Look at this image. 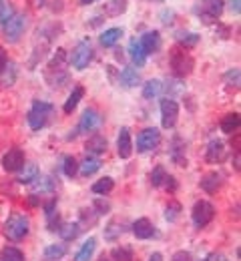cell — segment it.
<instances>
[{"instance_id":"cell-1","label":"cell","mask_w":241,"mask_h":261,"mask_svg":"<svg viewBox=\"0 0 241 261\" xmlns=\"http://www.w3.org/2000/svg\"><path fill=\"white\" fill-rule=\"evenodd\" d=\"M29 227H31L29 217H24L20 213H12L8 217V221L4 223V235L10 241H20V239H24L29 235Z\"/></svg>"},{"instance_id":"cell-2","label":"cell","mask_w":241,"mask_h":261,"mask_svg":"<svg viewBox=\"0 0 241 261\" xmlns=\"http://www.w3.org/2000/svg\"><path fill=\"white\" fill-rule=\"evenodd\" d=\"M169 63H171L173 72H175L177 76H187V74H191V70H193V66H195L193 57H191L185 48H175L171 53Z\"/></svg>"},{"instance_id":"cell-3","label":"cell","mask_w":241,"mask_h":261,"mask_svg":"<svg viewBox=\"0 0 241 261\" xmlns=\"http://www.w3.org/2000/svg\"><path fill=\"white\" fill-rule=\"evenodd\" d=\"M52 113V105L48 102H42V100H35L33 102V109L29 111V125L33 130L42 129L46 125V119L48 115Z\"/></svg>"},{"instance_id":"cell-4","label":"cell","mask_w":241,"mask_h":261,"mask_svg":"<svg viewBox=\"0 0 241 261\" xmlns=\"http://www.w3.org/2000/svg\"><path fill=\"white\" fill-rule=\"evenodd\" d=\"M191 217H193V223L197 227H205V225H209L213 221V217H215V207L209 201H197L193 205Z\"/></svg>"},{"instance_id":"cell-5","label":"cell","mask_w":241,"mask_h":261,"mask_svg":"<svg viewBox=\"0 0 241 261\" xmlns=\"http://www.w3.org/2000/svg\"><path fill=\"white\" fill-rule=\"evenodd\" d=\"M91 61H93V46H91V42H89V40L78 42L76 48H74V53H72V57H70L72 66H74L76 70H83V68L89 66Z\"/></svg>"},{"instance_id":"cell-6","label":"cell","mask_w":241,"mask_h":261,"mask_svg":"<svg viewBox=\"0 0 241 261\" xmlns=\"http://www.w3.org/2000/svg\"><path fill=\"white\" fill-rule=\"evenodd\" d=\"M24 27H26V18L24 14H14L6 24H4V38L8 42H16L22 33H24Z\"/></svg>"},{"instance_id":"cell-7","label":"cell","mask_w":241,"mask_h":261,"mask_svg":"<svg viewBox=\"0 0 241 261\" xmlns=\"http://www.w3.org/2000/svg\"><path fill=\"white\" fill-rule=\"evenodd\" d=\"M179 117V105L173 98H163L161 100V123L165 129H173Z\"/></svg>"},{"instance_id":"cell-8","label":"cell","mask_w":241,"mask_h":261,"mask_svg":"<svg viewBox=\"0 0 241 261\" xmlns=\"http://www.w3.org/2000/svg\"><path fill=\"white\" fill-rule=\"evenodd\" d=\"M161 141V133L155 129H145L137 137V151L139 153H147V151H153Z\"/></svg>"},{"instance_id":"cell-9","label":"cell","mask_w":241,"mask_h":261,"mask_svg":"<svg viewBox=\"0 0 241 261\" xmlns=\"http://www.w3.org/2000/svg\"><path fill=\"white\" fill-rule=\"evenodd\" d=\"M22 165H24V153H22L20 149H10V151L4 155V159H2V167H4L6 171H10V173L20 171Z\"/></svg>"},{"instance_id":"cell-10","label":"cell","mask_w":241,"mask_h":261,"mask_svg":"<svg viewBox=\"0 0 241 261\" xmlns=\"http://www.w3.org/2000/svg\"><path fill=\"white\" fill-rule=\"evenodd\" d=\"M139 42H141L145 55L157 53V50L161 48V34L157 33V31H149V33H145L141 38H139Z\"/></svg>"},{"instance_id":"cell-11","label":"cell","mask_w":241,"mask_h":261,"mask_svg":"<svg viewBox=\"0 0 241 261\" xmlns=\"http://www.w3.org/2000/svg\"><path fill=\"white\" fill-rule=\"evenodd\" d=\"M117 149H119L121 159H129V157H131V153H133V141H131V133H129L127 127H123L121 133H119Z\"/></svg>"},{"instance_id":"cell-12","label":"cell","mask_w":241,"mask_h":261,"mask_svg":"<svg viewBox=\"0 0 241 261\" xmlns=\"http://www.w3.org/2000/svg\"><path fill=\"white\" fill-rule=\"evenodd\" d=\"M99 125H101V115L95 109H87L83 113V119L78 123V129L83 130V133H89V130H95Z\"/></svg>"},{"instance_id":"cell-13","label":"cell","mask_w":241,"mask_h":261,"mask_svg":"<svg viewBox=\"0 0 241 261\" xmlns=\"http://www.w3.org/2000/svg\"><path fill=\"white\" fill-rule=\"evenodd\" d=\"M133 233H135L137 239H151V237L155 235V227H153V223H151L147 217H143V219H137V221H135Z\"/></svg>"},{"instance_id":"cell-14","label":"cell","mask_w":241,"mask_h":261,"mask_svg":"<svg viewBox=\"0 0 241 261\" xmlns=\"http://www.w3.org/2000/svg\"><path fill=\"white\" fill-rule=\"evenodd\" d=\"M223 157H225V147H223V143L221 141H211L209 143V147H207V163H219V161H223Z\"/></svg>"},{"instance_id":"cell-15","label":"cell","mask_w":241,"mask_h":261,"mask_svg":"<svg viewBox=\"0 0 241 261\" xmlns=\"http://www.w3.org/2000/svg\"><path fill=\"white\" fill-rule=\"evenodd\" d=\"M223 183V177L219 173H209L201 179V189L207 191V193H215Z\"/></svg>"},{"instance_id":"cell-16","label":"cell","mask_w":241,"mask_h":261,"mask_svg":"<svg viewBox=\"0 0 241 261\" xmlns=\"http://www.w3.org/2000/svg\"><path fill=\"white\" fill-rule=\"evenodd\" d=\"M129 55H131L133 65H137V66H143L145 61H147V55H145V50H143V46H141V42H139L137 38L131 40V44H129Z\"/></svg>"},{"instance_id":"cell-17","label":"cell","mask_w":241,"mask_h":261,"mask_svg":"<svg viewBox=\"0 0 241 261\" xmlns=\"http://www.w3.org/2000/svg\"><path fill=\"white\" fill-rule=\"evenodd\" d=\"M35 179H38V167L35 163H24L20 167V175H18V181L22 185H29L33 183Z\"/></svg>"},{"instance_id":"cell-18","label":"cell","mask_w":241,"mask_h":261,"mask_svg":"<svg viewBox=\"0 0 241 261\" xmlns=\"http://www.w3.org/2000/svg\"><path fill=\"white\" fill-rule=\"evenodd\" d=\"M95 249H97V239H95V237H89V239L83 243L81 251L74 255V261H91Z\"/></svg>"},{"instance_id":"cell-19","label":"cell","mask_w":241,"mask_h":261,"mask_svg":"<svg viewBox=\"0 0 241 261\" xmlns=\"http://www.w3.org/2000/svg\"><path fill=\"white\" fill-rule=\"evenodd\" d=\"M87 151L89 153H95V155H101L106 151V139H104L103 135H95V137H91L89 141H87Z\"/></svg>"},{"instance_id":"cell-20","label":"cell","mask_w":241,"mask_h":261,"mask_svg":"<svg viewBox=\"0 0 241 261\" xmlns=\"http://www.w3.org/2000/svg\"><path fill=\"white\" fill-rule=\"evenodd\" d=\"M67 255V245L63 243H55V245H48L44 249V259L46 261H59Z\"/></svg>"},{"instance_id":"cell-21","label":"cell","mask_w":241,"mask_h":261,"mask_svg":"<svg viewBox=\"0 0 241 261\" xmlns=\"http://www.w3.org/2000/svg\"><path fill=\"white\" fill-rule=\"evenodd\" d=\"M239 115L237 113H229V115H225L223 119H221V130L223 133H227V135H231V133H235V130L239 129Z\"/></svg>"},{"instance_id":"cell-22","label":"cell","mask_w":241,"mask_h":261,"mask_svg":"<svg viewBox=\"0 0 241 261\" xmlns=\"http://www.w3.org/2000/svg\"><path fill=\"white\" fill-rule=\"evenodd\" d=\"M99 169H101V159L91 155V157H87V159L81 163V175H83V177H89V175H95Z\"/></svg>"},{"instance_id":"cell-23","label":"cell","mask_w":241,"mask_h":261,"mask_svg":"<svg viewBox=\"0 0 241 261\" xmlns=\"http://www.w3.org/2000/svg\"><path fill=\"white\" fill-rule=\"evenodd\" d=\"M103 10L106 16H119L127 10V0H109Z\"/></svg>"},{"instance_id":"cell-24","label":"cell","mask_w":241,"mask_h":261,"mask_svg":"<svg viewBox=\"0 0 241 261\" xmlns=\"http://www.w3.org/2000/svg\"><path fill=\"white\" fill-rule=\"evenodd\" d=\"M161 91H163V83H161V81H157V79H151V81H147V83H145L143 97L155 98V97H159V95H161Z\"/></svg>"},{"instance_id":"cell-25","label":"cell","mask_w":241,"mask_h":261,"mask_svg":"<svg viewBox=\"0 0 241 261\" xmlns=\"http://www.w3.org/2000/svg\"><path fill=\"white\" fill-rule=\"evenodd\" d=\"M85 97V89L83 87H74L72 89V93H70V97L67 98V102H65V113H72L74 109H76V105L81 102V98Z\"/></svg>"},{"instance_id":"cell-26","label":"cell","mask_w":241,"mask_h":261,"mask_svg":"<svg viewBox=\"0 0 241 261\" xmlns=\"http://www.w3.org/2000/svg\"><path fill=\"white\" fill-rule=\"evenodd\" d=\"M121 83H123L125 87H137L139 85L137 68H133V66H125L123 72H121Z\"/></svg>"},{"instance_id":"cell-27","label":"cell","mask_w":241,"mask_h":261,"mask_svg":"<svg viewBox=\"0 0 241 261\" xmlns=\"http://www.w3.org/2000/svg\"><path fill=\"white\" fill-rule=\"evenodd\" d=\"M59 233H61V237H63L65 241H72L74 237H78L81 225H78V223H63V225L59 227Z\"/></svg>"},{"instance_id":"cell-28","label":"cell","mask_w":241,"mask_h":261,"mask_svg":"<svg viewBox=\"0 0 241 261\" xmlns=\"http://www.w3.org/2000/svg\"><path fill=\"white\" fill-rule=\"evenodd\" d=\"M14 14H16V12H14L12 2H10V0H0V24L4 27Z\"/></svg>"},{"instance_id":"cell-29","label":"cell","mask_w":241,"mask_h":261,"mask_svg":"<svg viewBox=\"0 0 241 261\" xmlns=\"http://www.w3.org/2000/svg\"><path fill=\"white\" fill-rule=\"evenodd\" d=\"M121 36H123V29H109L101 34V44L103 46H113Z\"/></svg>"},{"instance_id":"cell-30","label":"cell","mask_w":241,"mask_h":261,"mask_svg":"<svg viewBox=\"0 0 241 261\" xmlns=\"http://www.w3.org/2000/svg\"><path fill=\"white\" fill-rule=\"evenodd\" d=\"M113 187H115V181H113L111 177H103L101 181H97V183L93 185V193H97V195H106V193L113 191Z\"/></svg>"},{"instance_id":"cell-31","label":"cell","mask_w":241,"mask_h":261,"mask_svg":"<svg viewBox=\"0 0 241 261\" xmlns=\"http://www.w3.org/2000/svg\"><path fill=\"white\" fill-rule=\"evenodd\" d=\"M177 40H179V44L181 46H195L197 42H199V34L195 33H177Z\"/></svg>"},{"instance_id":"cell-32","label":"cell","mask_w":241,"mask_h":261,"mask_svg":"<svg viewBox=\"0 0 241 261\" xmlns=\"http://www.w3.org/2000/svg\"><path fill=\"white\" fill-rule=\"evenodd\" d=\"M113 261H133V251L129 247H115L111 251Z\"/></svg>"},{"instance_id":"cell-33","label":"cell","mask_w":241,"mask_h":261,"mask_svg":"<svg viewBox=\"0 0 241 261\" xmlns=\"http://www.w3.org/2000/svg\"><path fill=\"white\" fill-rule=\"evenodd\" d=\"M165 179H167V173H165V169L159 165V167H155L153 169V173H151V183H153V187H161V185H165Z\"/></svg>"},{"instance_id":"cell-34","label":"cell","mask_w":241,"mask_h":261,"mask_svg":"<svg viewBox=\"0 0 241 261\" xmlns=\"http://www.w3.org/2000/svg\"><path fill=\"white\" fill-rule=\"evenodd\" d=\"M2 261H26L24 259V253L16 247H6L2 251Z\"/></svg>"},{"instance_id":"cell-35","label":"cell","mask_w":241,"mask_h":261,"mask_svg":"<svg viewBox=\"0 0 241 261\" xmlns=\"http://www.w3.org/2000/svg\"><path fill=\"white\" fill-rule=\"evenodd\" d=\"M121 233H123V227H119V221H111V223L104 227V239H106V241H115Z\"/></svg>"},{"instance_id":"cell-36","label":"cell","mask_w":241,"mask_h":261,"mask_svg":"<svg viewBox=\"0 0 241 261\" xmlns=\"http://www.w3.org/2000/svg\"><path fill=\"white\" fill-rule=\"evenodd\" d=\"M63 171H65V175H67V177H74V175H76V171H78V163H76V159H74L72 155H67V157H65Z\"/></svg>"},{"instance_id":"cell-37","label":"cell","mask_w":241,"mask_h":261,"mask_svg":"<svg viewBox=\"0 0 241 261\" xmlns=\"http://www.w3.org/2000/svg\"><path fill=\"white\" fill-rule=\"evenodd\" d=\"M179 215H181V203H179V201H171V203L167 205L165 219H167V221H175Z\"/></svg>"},{"instance_id":"cell-38","label":"cell","mask_w":241,"mask_h":261,"mask_svg":"<svg viewBox=\"0 0 241 261\" xmlns=\"http://www.w3.org/2000/svg\"><path fill=\"white\" fill-rule=\"evenodd\" d=\"M225 83L227 85H233V87H239V68H233L225 74Z\"/></svg>"},{"instance_id":"cell-39","label":"cell","mask_w":241,"mask_h":261,"mask_svg":"<svg viewBox=\"0 0 241 261\" xmlns=\"http://www.w3.org/2000/svg\"><path fill=\"white\" fill-rule=\"evenodd\" d=\"M95 207L99 209V211H97L99 215H104V213H109V209H111V205H109L106 201H101V199H97V201H95Z\"/></svg>"},{"instance_id":"cell-40","label":"cell","mask_w":241,"mask_h":261,"mask_svg":"<svg viewBox=\"0 0 241 261\" xmlns=\"http://www.w3.org/2000/svg\"><path fill=\"white\" fill-rule=\"evenodd\" d=\"M171 261H193V259H191V253L189 251H177L171 257Z\"/></svg>"},{"instance_id":"cell-41","label":"cell","mask_w":241,"mask_h":261,"mask_svg":"<svg viewBox=\"0 0 241 261\" xmlns=\"http://www.w3.org/2000/svg\"><path fill=\"white\" fill-rule=\"evenodd\" d=\"M205 261H229L223 253H209L205 257Z\"/></svg>"},{"instance_id":"cell-42","label":"cell","mask_w":241,"mask_h":261,"mask_svg":"<svg viewBox=\"0 0 241 261\" xmlns=\"http://www.w3.org/2000/svg\"><path fill=\"white\" fill-rule=\"evenodd\" d=\"M6 65H8V59H6V53H4V48L0 46V74H2V70L6 68Z\"/></svg>"},{"instance_id":"cell-43","label":"cell","mask_w":241,"mask_h":261,"mask_svg":"<svg viewBox=\"0 0 241 261\" xmlns=\"http://www.w3.org/2000/svg\"><path fill=\"white\" fill-rule=\"evenodd\" d=\"M229 6H231V10H233L235 14H239L241 12V0H231V2H229Z\"/></svg>"},{"instance_id":"cell-44","label":"cell","mask_w":241,"mask_h":261,"mask_svg":"<svg viewBox=\"0 0 241 261\" xmlns=\"http://www.w3.org/2000/svg\"><path fill=\"white\" fill-rule=\"evenodd\" d=\"M165 185H167V187H169L171 191H175V189H177V183H175V177H169V175H167V179H165Z\"/></svg>"},{"instance_id":"cell-45","label":"cell","mask_w":241,"mask_h":261,"mask_svg":"<svg viewBox=\"0 0 241 261\" xmlns=\"http://www.w3.org/2000/svg\"><path fill=\"white\" fill-rule=\"evenodd\" d=\"M149 261H163V257H161V253H153Z\"/></svg>"},{"instance_id":"cell-46","label":"cell","mask_w":241,"mask_h":261,"mask_svg":"<svg viewBox=\"0 0 241 261\" xmlns=\"http://www.w3.org/2000/svg\"><path fill=\"white\" fill-rule=\"evenodd\" d=\"M93 2H97V0H81V4H83V6H87V4H93Z\"/></svg>"},{"instance_id":"cell-47","label":"cell","mask_w":241,"mask_h":261,"mask_svg":"<svg viewBox=\"0 0 241 261\" xmlns=\"http://www.w3.org/2000/svg\"><path fill=\"white\" fill-rule=\"evenodd\" d=\"M101 261H109V259H106V257H104V255H103V257H101Z\"/></svg>"},{"instance_id":"cell-48","label":"cell","mask_w":241,"mask_h":261,"mask_svg":"<svg viewBox=\"0 0 241 261\" xmlns=\"http://www.w3.org/2000/svg\"><path fill=\"white\" fill-rule=\"evenodd\" d=\"M205 2H209V0H205Z\"/></svg>"}]
</instances>
